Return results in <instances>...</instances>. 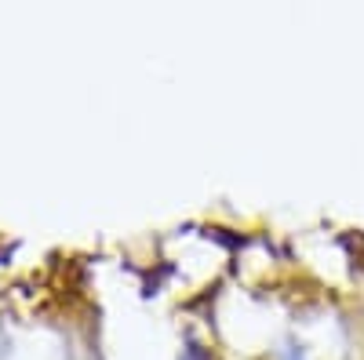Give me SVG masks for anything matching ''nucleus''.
Masks as SVG:
<instances>
[{
	"mask_svg": "<svg viewBox=\"0 0 364 360\" xmlns=\"http://www.w3.org/2000/svg\"><path fill=\"white\" fill-rule=\"evenodd\" d=\"M178 360H204V353H200V346H193V342H190L186 349H182V356H178Z\"/></svg>",
	"mask_w": 364,
	"mask_h": 360,
	"instance_id": "f257e3e1",
	"label": "nucleus"
},
{
	"mask_svg": "<svg viewBox=\"0 0 364 360\" xmlns=\"http://www.w3.org/2000/svg\"><path fill=\"white\" fill-rule=\"evenodd\" d=\"M284 360H306V356H302V349H295V346H288V353H284Z\"/></svg>",
	"mask_w": 364,
	"mask_h": 360,
	"instance_id": "f03ea898",
	"label": "nucleus"
}]
</instances>
